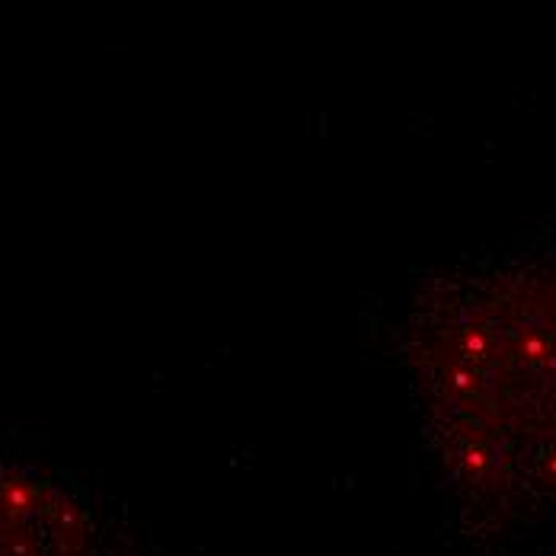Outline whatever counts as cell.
<instances>
[{
    "label": "cell",
    "instance_id": "1",
    "mask_svg": "<svg viewBox=\"0 0 556 556\" xmlns=\"http://www.w3.org/2000/svg\"><path fill=\"white\" fill-rule=\"evenodd\" d=\"M3 556H87V525L55 486L7 470Z\"/></svg>",
    "mask_w": 556,
    "mask_h": 556
}]
</instances>
